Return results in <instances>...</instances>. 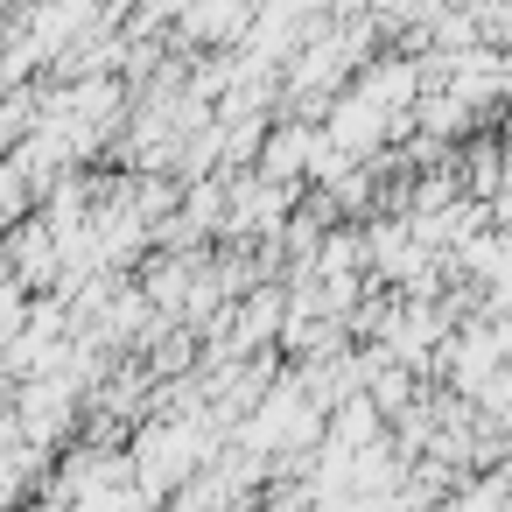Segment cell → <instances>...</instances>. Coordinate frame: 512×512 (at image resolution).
Masks as SVG:
<instances>
[{
    "label": "cell",
    "mask_w": 512,
    "mask_h": 512,
    "mask_svg": "<svg viewBox=\"0 0 512 512\" xmlns=\"http://www.w3.org/2000/svg\"><path fill=\"white\" fill-rule=\"evenodd\" d=\"M204 442H211V435H197V428H148V435L134 442V477H141V491L183 484L190 463L204 456Z\"/></svg>",
    "instance_id": "6da1fadb"
},
{
    "label": "cell",
    "mask_w": 512,
    "mask_h": 512,
    "mask_svg": "<svg viewBox=\"0 0 512 512\" xmlns=\"http://www.w3.org/2000/svg\"><path fill=\"white\" fill-rule=\"evenodd\" d=\"M246 22V0H204V8H190V36H232Z\"/></svg>",
    "instance_id": "7a4b0ae2"
}]
</instances>
